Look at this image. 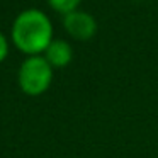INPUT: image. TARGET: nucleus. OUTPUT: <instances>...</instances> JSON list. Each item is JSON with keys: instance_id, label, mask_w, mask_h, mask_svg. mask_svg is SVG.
Returning a JSON list of instances; mask_svg holds the SVG:
<instances>
[{"instance_id": "nucleus-1", "label": "nucleus", "mask_w": 158, "mask_h": 158, "mask_svg": "<svg viewBox=\"0 0 158 158\" xmlns=\"http://www.w3.org/2000/svg\"><path fill=\"white\" fill-rule=\"evenodd\" d=\"M10 38L21 53L27 56L41 55L53 41V24L43 10L26 9L15 17Z\"/></svg>"}, {"instance_id": "nucleus-2", "label": "nucleus", "mask_w": 158, "mask_h": 158, "mask_svg": "<svg viewBox=\"0 0 158 158\" xmlns=\"http://www.w3.org/2000/svg\"><path fill=\"white\" fill-rule=\"evenodd\" d=\"M53 82V66L44 56H27L17 73L19 89L31 97L43 95Z\"/></svg>"}, {"instance_id": "nucleus-3", "label": "nucleus", "mask_w": 158, "mask_h": 158, "mask_svg": "<svg viewBox=\"0 0 158 158\" xmlns=\"http://www.w3.org/2000/svg\"><path fill=\"white\" fill-rule=\"evenodd\" d=\"M63 27L77 41H89L97 32V21L85 10H73L63 15Z\"/></svg>"}, {"instance_id": "nucleus-4", "label": "nucleus", "mask_w": 158, "mask_h": 158, "mask_svg": "<svg viewBox=\"0 0 158 158\" xmlns=\"http://www.w3.org/2000/svg\"><path fill=\"white\" fill-rule=\"evenodd\" d=\"M43 55L53 68H65L73 60V48L65 39H53Z\"/></svg>"}, {"instance_id": "nucleus-5", "label": "nucleus", "mask_w": 158, "mask_h": 158, "mask_svg": "<svg viewBox=\"0 0 158 158\" xmlns=\"http://www.w3.org/2000/svg\"><path fill=\"white\" fill-rule=\"evenodd\" d=\"M48 4L55 12L65 15V14H68V12L77 10L78 5L82 4V0H48Z\"/></svg>"}, {"instance_id": "nucleus-6", "label": "nucleus", "mask_w": 158, "mask_h": 158, "mask_svg": "<svg viewBox=\"0 0 158 158\" xmlns=\"http://www.w3.org/2000/svg\"><path fill=\"white\" fill-rule=\"evenodd\" d=\"M9 55V43H7V38H5L2 32H0V63L4 61Z\"/></svg>"}]
</instances>
